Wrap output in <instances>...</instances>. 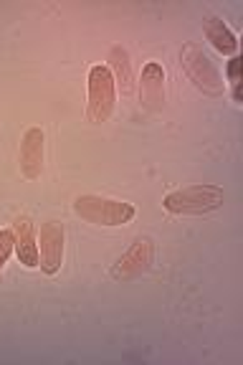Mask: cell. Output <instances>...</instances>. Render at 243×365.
Wrapping results in <instances>:
<instances>
[{
  "label": "cell",
  "mask_w": 243,
  "mask_h": 365,
  "mask_svg": "<svg viewBox=\"0 0 243 365\" xmlns=\"http://www.w3.org/2000/svg\"><path fill=\"white\" fill-rule=\"evenodd\" d=\"M114 79L112 71L107 66H91L89 71V107H86V114L89 120L102 125L112 117L114 112Z\"/></svg>",
  "instance_id": "277c9868"
},
{
  "label": "cell",
  "mask_w": 243,
  "mask_h": 365,
  "mask_svg": "<svg viewBox=\"0 0 243 365\" xmlns=\"http://www.w3.org/2000/svg\"><path fill=\"white\" fill-rule=\"evenodd\" d=\"M140 97L142 104L150 109V112H157L162 109L165 102V71L157 61L145 63L142 68V81H140Z\"/></svg>",
  "instance_id": "ba28073f"
},
{
  "label": "cell",
  "mask_w": 243,
  "mask_h": 365,
  "mask_svg": "<svg viewBox=\"0 0 243 365\" xmlns=\"http://www.w3.org/2000/svg\"><path fill=\"white\" fill-rule=\"evenodd\" d=\"M109 71H112L114 84L122 86V91H132V63L130 56H127L125 48H112L109 51Z\"/></svg>",
  "instance_id": "8fae6325"
},
{
  "label": "cell",
  "mask_w": 243,
  "mask_h": 365,
  "mask_svg": "<svg viewBox=\"0 0 243 365\" xmlns=\"http://www.w3.org/2000/svg\"><path fill=\"white\" fill-rule=\"evenodd\" d=\"M180 63L185 68L187 79L198 86L203 94H210V97H221L226 91V84H223L218 68L213 66L208 56L203 53V48L195 43H187L180 53Z\"/></svg>",
  "instance_id": "3957f363"
},
{
  "label": "cell",
  "mask_w": 243,
  "mask_h": 365,
  "mask_svg": "<svg viewBox=\"0 0 243 365\" xmlns=\"http://www.w3.org/2000/svg\"><path fill=\"white\" fill-rule=\"evenodd\" d=\"M203 29H205V38L213 43V48L223 56H231V53L238 51V41H236V34L228 29L226 23L221 18L215 16H208L203 21Z\"/></svg>",
  "instance_id": "30bf717a"
},
{
  "label": "cell",
  "mask_w": 243,
  "mask_h": 365,
  "mask_svg": "<svg viewBox=\"0 0 243 365\" xmlns=\"http://www.w3.org/2000/svg\"><path fill=\"white\" fill-rule=\"evenodd\" d=\"M13 251V231H0V269L8 262Z\"/></svg>",
  "instance_id": "7c38bea8"
},
{
  "label": "cell",
  "mask_w": 243,
  "mask_h": 365,
  "mask_svg": "<svg viewBox=\"0 0 243 365\" xmlns=\"http://www.w3.org/2000/svg\"><path fill=\"white\" fill-rule=\"evenodd\" d=\"M63 262V226L56 221L43 223L41 228V249H38V267L46 274H56Z\"/></svg>",
  "instance_id": "5b68a950"
},
{
  "label": "cell",
  "mask_w": 243,
  "mask_h": 365,
  "mask_svg": "<svg viewBox=\"0 0 243 365\" xmlns=\"http://www.w3.org/2000/svg\"><path fill=\"white\" fill-rule=\"evenodd\" d=\"M152 257H155L152 241H150L148 236H145V239H137L135 244H132V249L112 267V277L114 279H130V277L148 272V269L152 267Z\"/></svg>",
  "instance_id": "8992f818"
},
{
  "label": "cell",
  "mask_w": 243,
  "mask_h": 365,
  "mask_svg": "<svg viewBox=\"0 0 243 365\" xmlns=\"http://www.w3.org/2000/svg\"><path fill=\"white\" fill-rule=\"evenodd\" d=\"M43 130L38 127H31L26 135H23L21 143V170L29 180H36L43 170Z\"/></svg>",
  "instance_id": "52a82bcc"
},
{
  "label": "cell",
  "mask_w": 243,
  "mask_h": 365,
  "mask_svg": "<svg viewBox=\"0 0 243 365\" xmlns=\"http://www.w3.org/2000/svg\"><path fill=\"white\" fill-rule=\"evenodd\" d=\"M13 251L18 254L21 264L26 267H38V244H36V231L31 218H18L13 223Z\"/></svg>",
  "instance_id": "9c48e42d"
},
{
  "label": "cell",
  "mask_w": 243,
  "mask_h": 365,
  "mask_svg": "<svg viewBox=\"0 0 243 365\" xmlns=\"http://www.w3.org/2000/svg\"><path fill=\"white\" fill-rule=\"evenodd\" d=\"M74 213L94 226H125L135 218V205L125 200L102 198V195H79L74 200Z\"/></svg>",
  "instance_id": "6da1fadb"
},
{
  "label": "cell",
  "mask_w": 243,
  "mask_h": 365,
  "mask_svg": "<svg viewBox=\"0 0 243 365\" xmlns=\"http://www.w3.org/2000/svg\"><path fill=\"white\" fill-rule=\"evenodd\" d=\"M165 211L175 216H200L223 205V190L218 185H190V188L172 190L162 200Z\"/></svg>",
  "instance_id": "7a4b0ae2"
}]
</instances>
